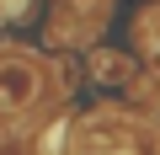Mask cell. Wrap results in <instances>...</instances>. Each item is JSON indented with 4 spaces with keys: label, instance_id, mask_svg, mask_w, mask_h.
<instances>
[{
    "label": "cell",
    "instance_id": "cell-2",
    "mask_svg": "<svg viewBox=\"0 0 160 155\" xmlns=\"http://www.w3.org/2000/svg\"><path fill=\"white\" fill-rule=\"evenodd\" d=\"M96 75H102V80H123L128 64H123V59H112V54H102V59H96Z\"/></svg>",
    "mask_w": 160,
    "mask_h": 155
},
{
    "label": "cell",
    "instance_id": "cell-1",
    "mask_svg": "<svg viewBox=\"0 0 160 155\" xmlns=\"http://www.w3.org/2000/svg\"><path fill=\"white\" fill-rule=\"evenodd\" d=\"M43 91V70L22 54H0V118H22Z\"/></svg>",
    "mask_w": 160,
    "mask_h": 155
}]
</instances>
